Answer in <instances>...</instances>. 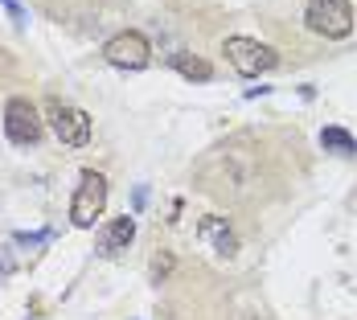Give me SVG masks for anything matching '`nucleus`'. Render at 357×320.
Listing matches in <instances>:
<instances>
[{"instance_id":"f257e3e1","label":"nucleus","mask_w":357,"mask_h":320,"mask_svg":"<svg viewBox=\"0 0 357 320\" xmlns=\"http://www.w3.org/2000/svg\"><path fill=\"white\" fill-rule=\"evenodd\" d=\"M304 25L321 37H349L354 33V4L349 0H308Z\"/></svg>"},{"instance_id":"f03ea898","label":"nucleus","mask_w":357,"mask_h":320,"mask_svg":"<svg viewBox=\"0 0 357 320\" xmlns=\"http://www.w3.org/2000/svg\"><path fill=\"white\" fill-rule=\"evenodd\" d=\"M107 210V177L103 173H82L78 177V189H74V201H70V222L74 226H95V218H103Z\"/></svg>"},{"instance_id":"7ed1b4c3","label":"nucleus","mask_w":357,"mask_h":320,"mask_svg":"<svg viewBox=\"0 0 357 320\" xmlns=\"http://www.w3.org/2000/svg\"><path fill=\"white\" fill-rule=\"evenodd\" d=\"M222 54H226V62H230L234 70L247 74V78L275 70V62H280V54H275L271 45L255 41V37H226V49H222Z\"/></svg>"},{"instance_id":"20e7f679","label":"nucleus","mask_w":357,"mask_h":320,"mask_svg":"<svg viewBox=\"0 0 357 320\" xmlns=\"http://www.w3.org/2000/svg\"><path fill=\"white\" fill-rule=\"evenodd\" d=\"M45 123L54 128V136H58V140L70 144V148L91 144V115H86L82 107H70V103L50 99V103H45Z\"/></svg>"},{"instance_id":"39448f33","label":"nucleus","mask_w":357,"mask_h":320,"mask_svg":"<svg viewBox=\"0 0 357 320\" xmlns=\"http://www.w3.org/2000/svg\"><path fill=\"white\" fill-rule=\"evenodd\" d=\"M103 58H107L111 66H119V70H144V66L152 62V45H148L144 33L123 29V33H115L107 45H103Z\"/></svg>"},{"instance_id":"423d86ee","label":"nucleus","mask_w":357,"mask_h":320,"mask_svg":"<svg viewBox=\"0 0 357 320\" xmlns=\"http://www.w3.org/2000/svg\"><path fill=\"white\" fill-rule=\"evenodd\" d=\"M4 136L13 144H21V148L41 140V115L29 99H8L4 103Z\"/></svg>"},{"instance_id":"0eeeda50","label":"nucleus","mask_w":357,"mask_h":320,"mask_svg":"<svg viewBox=\"0 0 357 320\" xmlns=\"http://www.w3.org/2000/svg\"><path fill=\"white\" fill-rule=\"evenodd\" d=\"M136 243V218H115V222H107L103 226V234H99V254H123V250Z\"/></svg>"},{"instance_id":"6e6552de","label":"nucleus","mask_w":357,"mask_h":320,"mask_svg":"<svg viewBox=\"0 0 357 320\" xmlns=\"http://www.w3.org/2000/svg\"><path fill=\"white\" fill-rule=\"evenodd\" d=\"M197 234H202V243H210V247L218 250V254H238V234L226 226V218H202V226H197Z\"/></svg>"},{"instance_id":"1a4fd4ad","label":"nucleus","mask_w":357,"mask_h":320,"mask_svg":"<svg viewBox=\"0 0 357 320\" xmlns=\"http://www.w3.org/2000/svg\"><path fill=\"white\" fill-rule=\"evenodd\" d=\"M169 62H173V70H181L185 78H197V82H210V78H214V66H210V62H202V58H193V54H185V49L173 54Z\"/></svg>"},{"instance_id":"9d476101","label":"nucleus","mask_w":357,"mask_h":320,"mask_svg":"<svg viewBox=\"0 0 357 320\" xmlns=\"http://www.w3.org/2000/svg\"><path fill=\"white\" fill-rule=\"evenodd\" d=\"M321 148L324 152H341V156H354L357 140L345 132V128H321Z\"/></svg>"},{"instance_id":"9b49d317","label":"nucleus","mask_w":357,"mask_h":320,"mask_svg":"<svg viewBox=\"0 0 357 320\" xmlns=\"http://www.w3.org/2000/svg\"><path fill=\"white\" fill-rule=\"evenodd\" d=\"M169 267H173V254H156V259H152V275H156V280L169 275Z\"/></svg>"},{"instance_id":"f8f14e48","label":"nucleus","mask_w":357,"mask_h":320,"mask_svg":"<svg viewBox=\"0 0 357 320\" xmlns=\"http://www.w3.org/2000/svg\"><path fill=\"white\" fill-rule=\"evenodd\" d=\"M0 4H4V8H8V17H13V21H17V25H21V21H25V8H21V4H17V0H0Z\"/></svg>"}]
</instances>
